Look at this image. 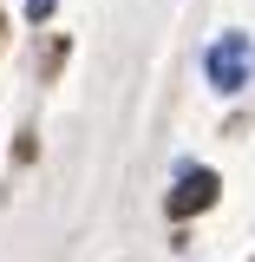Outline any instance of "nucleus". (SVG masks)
<instances>
[{
  "label": "nucleus",
  "instance_id": "obj_2",
  "mask_svg": "<svg viewBox=\"0 0 255 262\" xmlns=\"http://www.w3.org/2000/svg\"><path fill=\"white\" fill-rule=\"evenodd\" d=\"M216 196H223V177H216V170H183V177H177V190L164 196V210L183 223V216H196V210H210Z\"/></svg>",
  "mask_w": 255,
  "mask_h": 262
},
{
  "label": "nucleus",
  "instance_id": "obj_1",
  "mask_svg": "<svg viewBox=\"0 0 255 262\" xmlns=\"http://www.w3.org/2000/svg\"><path fill=\"white\" fill-rule=\"evenodd\" d=\"M242 79H249V39L242 33H223L210 46V85L216 92H242Z\"/></svg>",
  "mask_w": 255,
  "mask_h": 262
},
{
  "label": "nucleus",
  "instance_id": "obj_3",
  "mask_svg": "<svg viewBox=\"0 0 255 262\" xmlns=\"http://www.w3.org/2000/svg\"><path fill=\"white\" fill-rule=\"evenodd\" d=\"M27 13H33V20H46V13H53V0H27Z\"/></svg>",
  "mask_w": 255,
  "mask_h": 262
}]
</instances>
